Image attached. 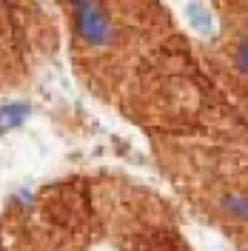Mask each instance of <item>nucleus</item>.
Listing matches in <instances>:
<instances>
[{"mask_svg": "<svg viewBox=\"0 0 248 251\" xmlns=\"http://www.w3.org/2000/svg\"><path fill=\"white\" fill-rule=\"evenodd\" d=\"M220 208L237 223H248V194H243V191H228L220 200Z\"/></svg>", "mask_w": 248, "mask_h": 251, "instance_id": "obj_2", "label": "nucleus"}, {"mask_svg": "<svg viewBox=\"0 0 248 251\" xmlns=\"http://www.w3.org/2000/svg\"><path fill=\"white\" fill-rule=\"evenodd\" d=\"M74 9V31L89 49H103L114 37V23L97 0H80Z\"/></svg>", "mask_w": 248, "mask_h": 251, "instance_id": "obj_1", "label": "nucleus"}, {"mask_svg": "<svg viewBox=\"0 0 248 251\" xmlns=\"http://www.w3.org/2000/svg\"><path fill=\"white\" fill-rule=\"evenodd\" d=\"M66 3H72V6H77V3H80V0H66Z\"/></svg>", "mask_w": 248, "mask_h": 251, "instance_id": "obj_5", "label": "nucleus"}, {"mask_svg": "<svg viewBox=\"0 0 248 251\" xmlns=\"http://www.w3.org/2000/svg\"><path fill=\"white\" fill-rule=\"evenodd\" d=\"M29 114V109L23 106V103H15V106H6V109L0 111V131H9V128H15V126L23 123V117Z\"/></svg>", "mask_w": 248, "mask_h": 251, "instance_id": "obj_3", "label": "nucleus"}, {"mask_svg": "<svg viewBox=\"0 0 248 251\" xmlns=\"http://www.w3.org/2000/svg\"><path fill=\"white\" fill-rule=\"evenodd\" d=\"M237 66H240V72L248 77V34L240 40V46H237Z\"/></svg>", "mask_w": 248, "mask_h": 251, "instance_id": "obj_4", "label": "nucleus"}]
</instances>
